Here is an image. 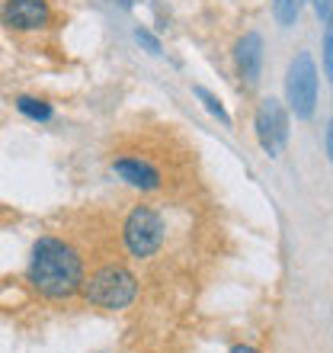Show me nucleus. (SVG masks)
I'll return each instance as SVG.
<instances>
[{
    "label": "nucleus",
    "instance_id": "nucleus-6",
    "mask_svg": "<svg viewBox=\"0 0 333 353\" xmlns=\"http://www.w3.org/2000/svg\"><path fill=\"white\" fill-rule=\"evenodd\" d=\"M109 168H112V174L119 176L122 183L135 186V190H141V193H158V190H164L166 186L164 170H160L151 158H144V154H131V151L116 154Z\"/></svg>",
    "mask_w": 333,
    "mask_h": 353
},
{
    "label": "nucleus",
    "instance_id": "nucleus-10",
    "mask_svg": "<svg viewBox=\"0 0 333 353\" xmlns=\"http://www.w3.org/2000/svg\"><path fill=\"white\" fill-rule=\"evenodd\" d=\"M17 110L23 112V116H29V119H36V122L52 119V106H48L45 100H36V97H19Z\"/></svg>",
    "mask_w": 333,
    "mask_h": 353
},
{
    "label": "nucleus",
    "instance_id": "nucleus-2",
    "mask_svg": "<svg viewBox=\"0 0 333 353\" xmlns=\"http://www.w3.org/2000/svg\"><path fill=\"white\" fill-rule=\"evenodd\" d=\"M80 296L87 305L106 308V312H122L138 299V279L122 263H103L83 279Z\"/></svg>",
    "mask_w": 333,
    "mask_h": 353
},
{
    "label": "nucleus",
    "instance_id": "nucleus-14",
    "mask_svg": "<svg viewBox=\"0 0 333 353\" xmlns=\"http://www.w3.org/2000/svg\"><path fill=\"white\" fill-rule=\"evenodd\" d=\"M311 3H314V13L321 23H327L333 17V0H311Z\"/></svg>",
    "mask_w": 333,
    "mask_h": 353
},
{
    "label": "nucleus",
    "instance_id": "nucleus-7",
    "mask_svg": "<svg viewBox=\"0 0 333 353\" xmlns=\"http://www.w3.org/2000/svg\"><path fill=\"white\" fill-rule=\"evenodd\" d=\"M0 19L13 32H39L52 23V3L48 0H7L0 10Z\"/></svg>",
    "mask_w": 333,
    "mask_h": 353
},
{
    "label": "nucleus",
    "instance_id": "nucleus-4",
    "mask_svg": "<svg viewBox=\"0 0 333 353\" xmlns=\"http://www.w3.org/2000/svg\"><path fill=\"white\" fill-rule=\"evenodd\" d=\"M286 97L298 119H311L317 106V68L308 52H298L286 74Z\"/></svg>",
    "mask_w": 333,
    "mask_h": 353
},
{
    "label": "nucleus",
    "instance_id": "nucleus-16",
    "mask_svg": "<svg viewBox=\"0 0 333 353\" xmlns=\"http://www.w3.org/2000/svg\"><path fill=\"white\" fill-rule=\"evenodd\" d=\"M231 353H259V350H257V347H250V344H234Z\"/></svg>",
    "mask_w": 333,
    "mask_h": 353
},
{
    "label": "nucleus",
    "instance_id": "nucleus-5",
    "mask_svg": "<svg viewBox=\"0 0 333 353\" xmlns=\"http://www.w3.org/2000/svg\"><path fill=\"white\" fill-rule=\"evenodd\" d=\"M253 129H257L259 148L266 151L269 158H279L288 141V112L276 97L259 100L257 112H253Z\"/></svg>",
    "mask_w": 333,
    "mask_h": 353
},
{
    "label": "nucleus",
    "instance_id": "nucleus-3",
    "mask_svg": "<svg viewBox=\"0 0 333 353\" xmlns=\"http://www.w3.org/2000/svg\"><path fill=\"white\" fill-rule=\"evenodd\" d=\"M166 222L154 205H131L122 219V244L135 261H148L164 248Z\"/></svg>",
    "mask_w": 333,
    "mask_h": 353
},
{
    "label": "nucleus",
    "instance_id": "nucleus-13",
    "mask_svg": "<svg viewBox=\"0 0 333 353\" xmlns=\"http://www.w3.org/2000/svg\"><path fill=\"white\" fill-rule=\"evenodd\" d=\"M135 39H138L141 46L148 48L151 55H158V52H160V42H158V39H154V36H151L148 29H135Z\"/></svg>",
    "mask_w": 333,
    "mask_h": 353
},
{
    "label": "nucleus",
    "instance_id": "nucleus-8",
    "mask_svg": "<svg viewBox=\"0 0 333 353\" xmlns=\"http://www.w3.org/2000/svg\"><path fill=\"white\" fill-rule=\"evenodd\" d=\"M234 61H237V74L247 87L259 84V71H263V39L259 32H247L234 48Z\"/></svg>",
    "mask_w": 333,
    "mask_h": 353
},
{
    "label": "nucleus",
    "instance_id": "nucleus-1",
    "mask_svg": "<svg viewBox=\"0 0 333 353\" xmlns=\"http://www.w3.org/2000/svg\"><path fill=\"white\" fill-rule=\"evenodd\" d=\"M87 270H83V257L74 244H67L65 238L45 234L32 244V257H29V283L39 296L61 302L71 299L83 289Z\"/></svg>",
    "mask_w": 333,
    "mask_h": 353
},
{
    "label": "nucleus",
    "instance_id": "nucleus-15",
    "mask_svg": "<svg viewBox=\"0 0 333 353\" xmlns=\"http://www.w3.org/2000/svg\"><path fill=\"white\" fill-rule=\"evenodd\" d=\"M324 145H327V158L333 161V116H330V122H327V139H324Z\"/></svg>",
    "mask_w": 333,
    "mask_h": 353
},
{
    "label": "nucleus",
    "instance_id": "nucleus-9",
    "mask_svg": "<svg viewBox=\"0 0 333 353\" xmlns=\"http://www.w3.org/2000/svg\"><path fill=\"white\" fill-rule=\"evenodd\" d=\"M301 7H305V0H272V17L279 26H295Z\"/></svg>",
    "mask_w": 333,
    "mask_h": 353
},
{
    "label": "nucleus",
    "instance_id": "nucleus-11",
    "mask_svg": "<svg viewBox=\"0 0 333 353\" xmlns=\"http://www.w3.org/2000/svg\"><path fill=\"white\" fill-rule=\"evenodd\" d=\"M195 97H199V100L205 103V110L212 112V116H215L218 122H222V125H231V116H228V110L222 106V100H218L215 93H208L205 87H195Z\"/></svg>",
    "mask_w": 333,
    "mask_h": 353
},
{
    "label": "nucleus",
    "instance_id": "nucleus-12",
    "mask_svg": "<svg viewBox=\"0 0 333 353\" xmlns=\"http://www.w3.org/2000/svg\"><path fill=\"white\" fill-rule=\"evenodd\" d=\"M321 61H324V74L333 81V17L324 23V52H321Z\"/></svg>",
    "mask_w": 333,
    "mask_h": 353
}]
</instances>
